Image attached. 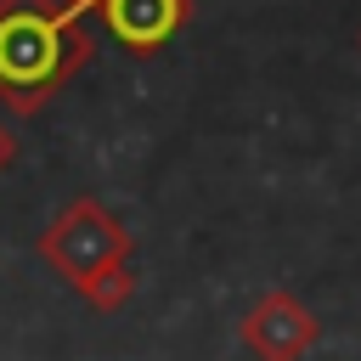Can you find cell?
Instances as JSON below:
<instances>
[{"mask_svg":"<svg viewBox=\"0 0 361 361\" xmlns=\"http://www.w3.org/2000/svg\"><path fill=\"white\" fill-rule=\"evenodd\" d=\"M96 0H56V11H68V17H85Z\"/></svg>","mask_w":361,"mask_h":361,"instance_id":"obj_7","label":"cell"},{"mask_svg":"<svg viewBox=\"0 0 361 361\" xmlns=\"http://www.w3.org/2000/svg\"><path fill=\"white\" fill-rule=\"evenodd\" d=\"M130 293H135V271H130V259L102 265L96 276H85V282H79V299H85L90 310H102V316L124 310V305H130Z\"/></svg>","mask_w":361,"mask_h":361,"instance_id":"obj_5","label":"cell"},{"mask_svg":"<svg viewBox=\"0 0 361 361\" xmlns=\"http://www.w3.org/2000/svg\"><path fill=\"white\" fill-rule=\"evenodd\" d=\"M237 338H243V350H248L254 361H299V355L322 338V322H316L293 293L271 288V293H259V299L243 310Z\"/></svg>","mask_w":361,"mask_h":361,"instance_id":"obj_3","label":"cell"},{"mask_svg":"<svg viewBox=\"0 0 361 361\" xmlns=\"http://www.w3.org/2000/svg\"><path fill=\"white\" fill-rule=\"evenodd\" d=\"M39 259H45L56 276H68V282L79 288V282L96 276L102 265L130 259V231H124V220H118L107 203L73 197V203L39 231Z\"/></svg>","mask_w":361,"mask_h":361,"instance_id":"obj_2","label":"cell"},{"mask_svg":"<svg viewBox=\"0 0 361 361\" xmlns=\"http://www.w3.org/2000/svg\"><path fill=\"white\" fill-rule=\"evenodd\" d=\"M17 152H23V141H17V130H11L6 118H0V175H6L11 164H17Z\"/></svg>","mask_w":361,"mask_h":361,"instance_id":"obj_6","label":"cell"},{"mask_svg":"<svg viewBox=\"0 0 361 361\" xmlns=\"http://www.w3.org/2000/svg\"><path fill=\"white\" fill-rule=\"evenodd\" d=\"M90 34L56 0H0V102L6 113L34 118L56 85L90 62Z\"/></svg>","mask_w":361,"mask_h":361,"instance_id":"obj_1","label":"cell"},{"mask_svg":"<svg viewBox=\"0 0 361 361\" xmlns=\"http://www.w3.org/2000/svg\"><path fill=\"white\" fill-rule=\"evenodd\" d=\"M96 11H102L107 34H113L124 51L152 56V51L186 23L192 0H96Z\"/></svg>","mask_w":361,"mask_h":361,"instance_id":"obj_4","label":"cell"}]
</instances>
